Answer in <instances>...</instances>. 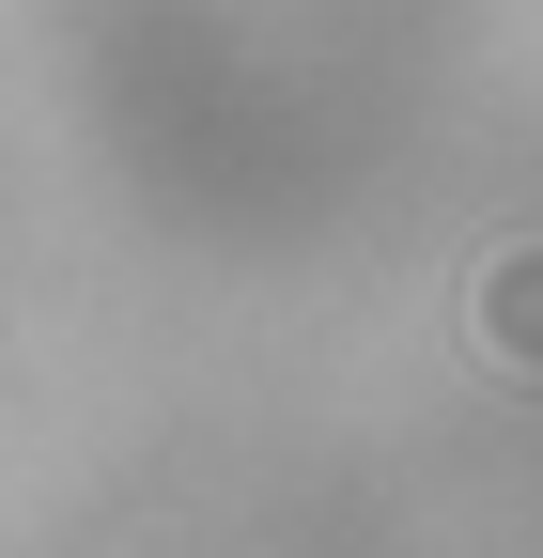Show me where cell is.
Masks as SVG:
<instances>
[{"mask_svg": "<svg viewBox=\"0 0 543 558\" xmlns=\"http://www.w3.org/2000/svg\"><path fill=\"white\" fill-rule=\"evenodd\" d=\"M466 326H482V357H497V373H543V233L482 264V295H466Z\"/></svg>", "mask_w": 543, "mask_h": 558, "instance_id": "6da1fadb", "label": "cell"}]
</instances>
